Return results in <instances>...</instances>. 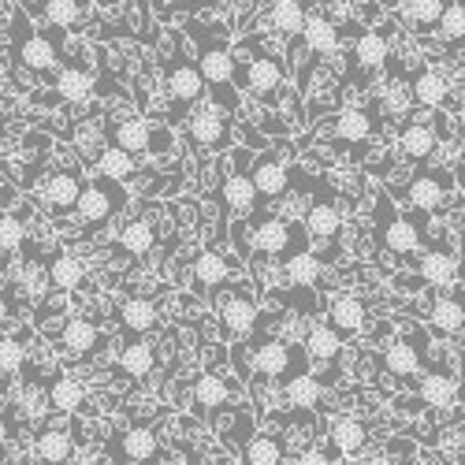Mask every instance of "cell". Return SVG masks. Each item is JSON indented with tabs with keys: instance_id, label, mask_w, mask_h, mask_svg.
<instances>
[{
	"instance_id": "obj_1",
	"label": "cell",
	"mask_w": 465,
	"mask_h": 465,
	"mask_svg": "<svg viewBox=\"0 0 465 465\" xmlns=\"http://www.w3.org/2000/svg\"><path fill=\"white\" fill-rule=\"evenodd\" d=\"M186 30H190L193 42H198V64H202L205 83L220 94V108H235L239 97L231 94V83H239V60L231 56L227 37L223 34L209 37V26L202 19H186Z\"/></svg>"
},
{
	"instance_id": "obj_2",
	"label": "cell",
	"mask_w": 465,
	"mask_h": 465,
	"mask_svg": "<svg viewBox=\"0 0 465 465\" xmlns=\"http://www.w3.org/2000/svg\"><path fill=\"white\" fill-rule=\"evenodd\" d=\"M239 86H242L250 97H257L261 104L276 108V104H280V97H283V90H287V67H283V60H280V56L257 53L250 64L242 60Z\"/></svg>"
},
{
	"instance_id": "obj_3",
	"label": "cell",
	"mask_w": 465,
	"mask_h": 465,
	"mask_svg": "<svg viewBox=\"0 0 465 465\" xmlns=\"http://www.w3.org/2000/svg\"><path fill=\"white\" fill-rule=\"evenodd\" d=\"M186 138L198 145V149L223 153V149L231 145V120H227V112L216 108V104H202V108L186 120Z\"/></svg>"
},
{
	"instance_id": "obj_4",
	"label": "cell",
	"mask_w": 465,
	"mask_h": 465,
	"mask_svg": "<svg viewBox=\"0 0 465 465\" xmlns=\"http://www.w3.org/2000/svg\"><path fill=\"white\" fill-rule=\"evenodd\" d=\"M124 183H115V179H97L83 190V198H79V216L86 227H104L115 213H120L124 205Z\"/></svg>"
},
{
	"instance_id": "obj_5",
	"label": "cell",
	"mask_w": 465,
	"mask_h": 465,
	"mask_svg": "<svg viewBox=\"0 0 465 465\" xmlns=\"http://www.w3.org/2000/svg\"><path fill=\"white\" fill-rule=\"evenodd\" d=\"M298 235V227L294 223H287V220H280V216H261L257 220V227H253V246L261 250V253H272V257H294V253H302V239H294Z\"/></svg>"
},
{
	"instance_id": "obj_6",
	"label": "cell",
	"mask_w": 465,
	"mask_h": 465,
	"mask_svg": "<svg viewBox=\"0 0 465 465\" xmlns=\"http://www.w3.org/2000/svg\"><path fill=\"white\" fill-rule=\"evenodd\" d=\"M447 193H450V183H447L443 172H417L410 179V186L402 190V198L417 213H440L443 202H447Z\"/></svg>"
},
{
	"instance_id": "obj_7",
	"label": "cell",
	"mask_w": 465,
	"mask_h": 465,
	"mask_svg": "<svg viewBox=\"0 0 465 465\" xmlns=\"http://www.w3.org/2000/svg\"><path fill=\"white\" fill-rule=\"evenodd\" d=\"M220 202H223V209H227L231 216H253V213H257L261 193H257L253 175L242 172V164L220 183Z\"/></svg>"
},
{
	"instance_id": "obj_8",
	"label": "cell",
	"mask_w": 465,
	"mask_h": 465,
	"mask_svg": "<svg viewBox=\"0 0 465 465\" xmlns=\"http://www.w3.org/2000/svg\"><path fill=\"white\" fill-rule=\"evenodd\" d=\"M253 365H257V372L261 376H268V380H294V369L302 365V358L291 351V346L283 342V339H264L257 351H253Z\"/></svg>"
},
{
	"instance_id": "obj_9",
	"label": "cell",
	"mask_w": 465,
	"mask_h": 465,
	"mask_svg": "<svg viewBox=\"0 0 465 465\" xmlns=\"http://www.w3.org/2000/svg\"><path fill=\"white\" fill-rule=\"evenodd\" d=\"M205 74H202V64L198 60H190V56H175L168 64V90L179 104H193V101H202L205 94Z\"/></svg>"
},
{
	"instance_id": "obj_10",
	"label": "cell",
	"mask_w": 465,
	"mask_h": 465,
	"mask_svg": "<svg viewBox=\"0 0 465 465\" xmlns=\"http://www.w3.org/2000/svg\"><path fill=\"white\" fill-rule=\"evenodd\" d=\"M253 183H257V193L261 202H276L291 190V168L283 161H276V153H264V157L250 168Z\"/></svg>"
},
{
	"instance_id": "obj_11",
	"label": "cell",
	"mask_w": 465,
	"mask_h": 465,
	"mask_svg": "<svg viewBox=\"0 0 465 465\" xmlns=\"http://www.w3.org/2000/svg\"><path fill=\"white\" fill-rule=\"evenodd\" d=\"M220 328L227 339H242L257 328V302L250 294H231L220 305Z\"/></svg>"
},
{
	"instance_id": "obj_12",
	"label": "cell",
	"mask_w": 465,
	"mask_h": 465,
	"mask_svg": "<svg viewBox=\"0 0 465 465\" xmlns=\"http://www.w3.org/2000/svg\"><path fill=\"white\" fill-rule=\"evenodd\" d=\"M365 443H369V432L365 424L351 413H339L328 420V447H335L342 458H358L365 454Z\"/></svg>"
},
{
	"instance_id": "obj_13",
	"label": "cell",
	"mask_w": 465,
	"mask_h": 465,
	"mask_svg": "<svg viewBox=\"0 0 465 465\" xmlns=\"http://www.w3.org/2000/svg\"><path fill=\"white\" fill-rule=\"evenodd\" d=\"M83 175L79 168H64V172H53L45 179V205H53V213H67V209H79V198H83Z\"/></svg>"
},
{
	"instance_id": "obj_14",
	"label": "cell",
	"mask_w": 465,
	"mask_h": 465,
	"mask_svg": "<svg viewBox=\"0 0 465 465\" xmlns=\"http://www.w3.org/2000/svg\"><path fill=\"white\" fill-rule=\"evenodd\" d=\"M328 324L339 331V339H354L365 328V302L358 294H339L328 302Z\"/></svg>"
},
{
	"instance_id": "obj_15",
	"label": "cell",
	"mask_w": 465,
	"mask_h": 465,
	"mask_svg": "<svg viewBox=\"0 0 465 465\" xmlns=\"http://www.w3.org/2000/svg\"><path fill=\"white\" fill-rule=\"evenodd\" d=\"M15 60L30 71H42V74L60 67V53L53 45V37H45V34H23L15 45Z\"/></svg>"
},
{
	"instance_id": "obj_16",
	"label": "cell",
	"mask_w": 465,
	"mask_h": 465,
	"mask_svg": "<svg viewBox=\"0 0 465 465\" xmlns=\"http://www.w3.org/2000/svg\"><path fill=\"white\" fill-rule=\"evenodd\" d=\"M67 104H86L94 94H97V79L94 71L83 67V64H67L56 71V86H53Z\"/></svg>"
},
{
	"instance_id": "obj_17",
	"label": "cell",
	"mask_w": 465,
	"mask_h": 465,
	"mask_svg": "<svg viewBox=\"0 0 465 465\" xmlns=\"http://www.w3.org/2000/svg\"><path fill=\"white\" fill-rule=\"evenodd\" d=\"M153 131L142 115H124V120L112 124V145L127 149L131 157H145V153H153Z\"/></svg>"
},
{
	"instance_id": "obj_18",
	"label": "cell",
	"mask_w": 465,
	"mask_h": 465,
	"mask_svg": "<svg viewBox=\"0 0 465 465\" xmlns=\"http://www.w3.org/2000/svg\"><path fill=\"white\" fill-rule=\"evenodd\" d=\"M112 447H115V454H120V461H134V465L153 461L161 450L157 436H153V429H145V424H134V429L120 432V440H115Z\"/></svg>"
},
{
	"instance_id": "obj_19",
	"label": "cell",
	"mask_w": 465,
	"mask_h": 465,
	"mask_svg": "<svg viewBox=\"0 0 465 465\" xmlns=\"http://www.w3.org/2000/svg\"><path fill=\"white\" fill-rule=\"evenodd\" d=\"M429 324H432V331L443 335V339L461 335V328H465V298H461V294H440V298L432 302Z\"/></svg>"
},
{
	"instance_id": "obj_20",
	"label": "cell",
	"mask_w": 465,
	"mask_h": 465,
	"mask_svg": "<svg viewBox=\"0 0 465 465\" xmlns=\"http://www.w3.org/2000/svg\"><path fill=\"white\" fill-rule=\"evenodd\" d=\"M342 227V213L335 205V198H317L305 213V231L313 235L317 242H331Z\"/></svg>"
},
{
	"instance_id": "obj_21",
	"label": "cell",
	"mask_w": 465,
	"mask_h": 465,
	"mask_svg": "<svg viewBox=\"0 0 465 465\" xmlns=\"http://www.w3.org/2000/svg\"><path fill=\"white\" fill-rule=\"evenodd\" d=\"M302 351H305V358H309V361L328 365V361H335V358H339L342 339H339V331L324 321V324H313V328H309V335H305V342H302Z\"/></svg>"
},
{
	"instance_id": "obj_22",
	"label": "cell",
	"mask_w": 465,
	"mask_h": 465,
	"mask_svg": "<svg viewBox=\"0 0 465 465\" xmlns=\"http://www.w3.org/2000/svg\"><path fill=\"white\" fill-rule=\"evenodd\" d=\"M417 272H420V280L429 283V287H436V291H447V287L458 280V261H454L447 250H429V253L420 257Z\"/></svg>"
},
{
	"instance_id": "obj_23",
	"label": "cell",
	"mask_w": 465,
	"mask_h": 465,
	"mask_svg": "<svg viewBox=\"0 0 465 465\" xmlns=\"http://www.w3.org/2000/svg\"><path fill=\"white\" fill-rule=\"evenodd\" d=\"M34 454L42 465H67L74 454V440L64 429H42L34 440Z\"/></svg>"
},
{
	"instance_id": "obj_24",
	"label": "cell",
	"mask_w": 465,
	"mask_h": 465,
	"mask_svg": "<svg viewBox=\"0 0 465 465\" xmlns=\"http://www.w3.org/2000/svg\"><path fill=\"white\" fill-rule=\"evenodd\" d=\"M115 317H120L124 331H134V335H145L157 328V305L149 298H124L120 309H115Z\"/></svg>"
},
{
	"instance_id": "obj_25",
	"label": "cell",
	"mask_w": 465,
	"mask_h": 465,
	"mask_svg": "<svg viewBox=\"0 0 465 465\" xmlns=\"http://www.w3.org/2000/svg\"><path fill=\"white\" fill-rule=\"evenodd\" d=\"M417 395H420L424 406H432V410H450L454 399H458V383L447 372H424Z\"/></svg>"
},
{
	"instance_id": "obj_26",
	"label": "cell",
	"mask_w": 465,
	"mask_h": 465,
	"mask_svg": "<svg viewBox=\"0 0 465 465\" xmlns=\"http://www.w3.org/2000/svg\"><path fill=\"white\" fill-rule=\"evenodd\" d=\"M305 19H309V15H305V8H302V0H272L264 26L276 30V34H283V37H291V34H302V30H305Z\"/></svg>"
},
{
	"instance_id": "obj_27",
	"label": "cell",
	"mask_w": 465,
	"mask_h": 465,
	"mask_svg": "<svg viewBox=\"0 0 465 465\" xmlns=\"http://www.w3.org/2000/svg\"><path fill=\"white\" fill-rule=\"evenodd\" d=\"M231 272H235V268H231V261L220 250H205V253H198V261H193V280H198L202 291H216L220 283H227Z\"/></svg>"
},
{
	"instance_id": "obj_28",
	"label": "cell",
	"mask_w": 465,
	"mask_h": 465,
	"mask_svg": "<svg viewBox=\"0 0 465 465\" xmlns=\"http://www.w3.org/2000/svg\"><path fill=\"white\" fill-rule=\"evenodd\" d=\"M287 454V440L276 432H261L242 447V465H280Z\"/></svg>"
},
{
	"instance_id": "obj_29",
	"label": "cell",
	"mask_w": 465,
	"mask_h": 465,
	"mask_svg": "<svg viewBox=\"0 0 465 465\" xmlns=\"http://www.w3.org/2000/svg\"><path fill=\"white\" fill-rule=\"evenodd\" d=\"M83 280H86V268H83L79 257L56 253V257L49 261V287H53V291L71 294V291H79V287H83Z\"/></svg>"
},
{
	"instance_id": "obj_30",
	"label": "cell",
	"mask_w": 465,
	"mask_h": 465,
	"mask_svg": "<svg viewBox=\"0 0 465 465\" xmlns=\"http://www.w3.org/2000/svg\"><path fill=\"white\" fill-rule=\"evenodd\" d=\"M60 342L67 346L71 354H94L97 342H101V331H97L94 321L74 317V321H64V324H60Z\"/></svg>"
},
{
	"instance_id": "obj_31",
	"label": "cell",
	"mask_w": 465,
	"mask_h": 465,
	"mask_svg": "<svg viewBox=\"0 0 465 465\" xmlns=\"http://www.w3.org/2000/svg\"><path fill=\"white\" fill-rule=\"evenodd\" d=\"M302 37H305V49L317 53V56H328V53L339 49V30H335V23L324 19V15H309Z\"/></svg>"
},
{
	"instance_id": "obj_32",
	"label": "cell",
	"mask_w": 465,
	"mask_h": 465,
	"mask_svg": "<svg viewBox=\"0 0 465 465\" xmlns=\"http://www.w3.org/2000/svg\"><path fill=\"white\" fill-rule=\"evenodd\" d=\"M399 149L413 161H429L436 153V131L429 124H406L399 131Z\"/></svg>"
},
{
	"instance_id": "obj_33",
	"label": "cell",
	"mask_w": 465,
	"mask_h": 465,
	"mask_svg": "<svg viewBox=\"0 0 465 465\" xmlns=\"http://www.w3.org/2000/svg\"><path fill=\"white\" fill-rule=\"evenodd\" d=\"M383 246L391 253H413L420 246V231L406 216H387L383 220Z\"/></svg>"
},
{
	"instance_id": "obj_34",
	"label": "cell",
	"mask_w": 465,
	"mask_h": 465,
	"mask_svg": "<svg viewBox=\"0 0 465 465\" xmlns=\"http://www.w3.org/2000/svg\"><path fill=\"white\" fill-rule=\"evenodd\" d=\"M447 94H450V86H447V79L440 71H417V79H413V101L417 104H424V108H443L447 104Z\"/></svg>"
},
{
	"instance_id": "obj_35",
	"label": "cell",
	"mask_w": 465,
	"mask_h": 465,
	"mask_svg": "<svg viewBox=\"0 0 465 465\" xmlns=\"http://www.w3.org/2000/svg\"><path fill=\"white\" fill-rule=\"evenodd\" d=\"M86 402V387L79 380H71V376H56L53 387H49V406L56 413H79Z\"/></svg>"
},
{
	"instance_id": "obj_36",
	"label": "cell",
	"mask_w": 465,
	"mask_h": 465,
	"mask_svg": "<svg viewBox=\"0 0 465 465\" xmlns=\"http://www.w3.org/2000/svg\"><path fill=\"white\" fill-rule=\"evenodd\" d=\"M97 175L101 179H115V183H127V179L138 175V168H134V157L127 149L108 145V149H101V157H97Z\"/></svg>"
},
{
	"instance_id": "obj_37",
	"label": "cell",
	"mask_w": 465,
	"mask_h": 465,
	"mask_svg": "<svg viewBox=\"0 0 465 465\" xmlns=\"http://www.w3.org/2000/svg\"><path fill=\"white\" fill-rule=\"evenodd\" d=\"M372 134V115L365 108H342L335 115V138L339 142H365Z\"/></svg>"
},
{
	"instance_id": "obj_38",
	"label": "cell",
	"mask_w": 465,
	"mask_h": 465,
	"mask_svg": "<svg viewBox=\"0 0 465 465\" xmlns=\"http://www.w3.org/2000/svg\"><path fill=\"white\" fill-rule=\"evenodd\" d=\"M354 56H358V64L361 67H383L387 64V56H391V42H387V34H380V30H365L361 37H358V45H354Z\"/></svg>"
},
{
	"instance_id": "obj_39",
	"label": "cell",
	"mask_w": 465,
	"mask_h": 465,
	"mask_svg": "<svg viewBox=\"0 0 465 465\" xmlns=\"http://www.w3.org/2000/svg\"><path fill=\"white\" fill-rule=\"evenodd\" d=\"M153 242H157V231H153V223H149L145 216H138V220H127V223H124V231H120V246H124L127 253L145 257V253L153 250Z\"/></svg>"
},
{
	"instance_id": "obj_40",
	"label": "cell",
	"mask_w": 465,
	"mask_h": 465,
	"mask_svg": "<svg viewBox=\"0 0 465 465\" xmlns=\"http://www.w3.org/2000/svg\"><path fill=\"white\" fill-rule=\"evenodd\" d=\"M153 346L145 342V339H131V342H124V351H120V365H124V372L127 376H134V380H145L149 372H153Z\"/></svg>"
},
{
	"instance_id": "obj_41",
	"label": "cell",
	"mask_w": 465,
	"mask_h": 465,
	"mask_svg": "<svg viewBox=\"0 0 465 465\" xmlns=\"http://www.w3.org/2000/svg\"><path fill=\"white\" fill-rule=\"evenodd\" d=\"M86 8H90V0H45V23L60 26V30H71V26H79L86 19Z\"/></svg>"
},
{
	"instance_id": "obj_42",
	"label": "cell",
	"mask_w": 465,
	"mask_h": 465,
	"mask_svg": "<svg viewBox=\"0 0 465 465\" xmlns=\"http://www.w3.org/2000/svg\"><path fill=\"white\" fill-rule=\"evenodd\" d=\"M227 399H231V387H227V380H220L216 372H205L198 383H193V402H198L202 413H205V410H220Z\"/></svg>"
},
{
	"instance_id": "obj_43",
	"label": "cell",
	"mask_w": 465,
	"mask_h": 465,
	"mask_svg": "<svg viewBox=\"0 0 465 465\" xmlns=\"http://www.w3.org/2000/svg\"><path fill=\"white\" fill-rule=\"evenodd\" d=\"M387 369L395 376H413L420 369V342H410V339H399L387 346Z\"/></svg>"
},
{
	"instance_id": "obj_44",
	"label": "cell",
	"mask_w": 465,
	"mask_h": 465,
	"mask_svg": "<svg viewBox=\"0 0 465 465\" xmlns=\"http://www.w3.org/2000/svg\"><path fill=\"white\" fill-rule=\"evenodd\" d=\"M447 12V0H402V19L413 23V26H440Z\"/></svg>"
},
{
	"instance_id": "obj_45",
	"label": "cell",
	"mask_w": 465,
	"mask_h": 465,
	"mask_svg": "<svg viewBox=\"0 0 465 465\" xmlns=\"http://www.w3.org/2000/svg\"><path fill=\"white\" fill-rule=\"evenodd\" d=\"M321 395H324L321 380L305 376V372L287 383V399H291V406H298V410H317V406H321Z\"/></svg>"
},
{
	"instance_id": "obj_46",
	"label": "cell",
	"mask_w": 465,
	"mask_h": 465,
	"mask_svg": "<svg viewBox=\"0 0 465 465\" xmlns=\"http://www.w3.org/2000/svg\"><path fill=\"white\" fill-rule=\"evenodd\" d=\"M321 257H313V253H294L291 261H287V276H291V283H298V287H313L317 280H321Z\"/></svg>"
},
{
	"instance_id": "obj_47",
	"label": "cell",
	"mask_w": 465,
	"mask_h": 465,
	"mask_svg": "<svg viewBox=\"0 0 465 465\" xmlns=\"http://www.w3.org/2000/svg\"><path fill=\"white\" fill-rule=\"evenodd\" d=\"M23 365H26L23 342L15 335H5V342H0V376H5V387L23 372Z\"/></svg>"
},
{
	"instance_id": "obj_48",
	"label": "cell",
	"mask_w": 465,
	"mask_h": 465,
	"mask_svg": "<svg viewBox=\"0 0 465 465\" xmlns=\"http://www.w3.org/2000/svg\"><path fill=\"white\" fill-rule=\"evenodd\" d=\"M440 37L443 42H465V0H447V12L440 19Z\"/></svg>"
},
{
	"instance_id": "obj_49",
	"label": "cell",
	"mask_w": 465,
	"mask_h": 465,
	"mask_svg": "<svg viewBox=\"0 0 465 465\" xmlns=\"http://www.w3.org/2000/svg\"><path fill=\"white\" fill-rule=\"evenodd\" d=\"M23 242H26V227H23V220H19L15 213H5V220H0V246H5V264H8V257L19 253Z\"/></svg>"
},
{
	"instance_id": "obj_50",
	"label": "cell",
	"mask_w": 465,
	"mask_h": 465,
	"mask_svg": "<svg viewBox=\"0 0 465 465\" xmlns=\"http://www.w3.org/2000/svg\"><path fill=\"white\" fill-rule=\"evenodd\" d=\"M294 465H331V450H324V447H305V450L294 458Z\"/></svg>"
},
{
	"instance_id": "obj_51",
	"label": "cell",
	"mask_w": 465,
	"mask_h": 465,
	"mask_svg": "<svg viewBox=\"0 0 465 465\" xmlns=\"http://www.w3.org/2000/svg\"><path fill=\"white\" fill-rule=\"evenodd\" d=\"M454 175H458V186H461V190H465V161H461V164H458V172H454Z\"/></svg>"
},
{
	"instance_id": "obj_52",
	"label": "cell",
	"mask_w": 465,
	"mask_h": 465,
	"mask_svg": "<svg viewBox=\"0 0 465 465\" xmlns=\"http://www.w3.org/2000/svg\"><path fill=\"white\" fill-rule=\"evenodd\" d=\"M97 5H104V8H108V5H115V0H97Z\"/></svg>"
},
{
	"instance_id": "obj_53",
	"label": "cell",
	"mask_w": 465,
	"mask_h": 465,
	"mask_svg": "<svg viewBox=\"0 0 465 465\" xmlns=\"http://www.w3.org/2000/svg\"><path fill=\"white\" fill-rule=\"evenodd\" d=\"M461 465H465V458H461Z\"/></svg>"
}]
</instances>
